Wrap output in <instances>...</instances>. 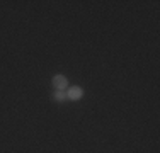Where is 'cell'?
<instances>
[{"label":"cell","mask_w":160,"mask_h":153,"mask_svg":"<svg viewBox=\"0 0 160 153\" xmlns=\"http://www.w3.org/2000/svg\"><path fill=\"white\" fill-rule=\"evenodd\" d=\"M51 83H53V87H55L56 90H67L68 78H67V76H63V75H55V76H53V80H51Z\"/></svg>","instance_id":"6da1fadb"},{"label":"cell","mask_w":160,"mask_h":153,"mask_svg":"<svg viewBox=\"0 0 160 153\" xmlns=\"http://www.w3.org/2000/svg\"><path fill=\"white\" fill-rule=\"evenodd\" d=\"M83 97V89L82 87H70V89L67 90V99H70V101H78V99Z\"/></svg>","instance_id":"7a4b0ae2"},{"label":"cell","mask_w":160,"mask_h":153,"mask_svg":"<svg viewBox=\"0 0 160 153\" xmlns=\"http://www.w3.org/2000/svg\"><path fill=\"white\" fill-rule=\"evenodd\" d=\"M53 99H55L56 102H65L67 101V92L65 90H56L55 94H53Z\"/></svg>","instance_id":"3957f363"}]
</instances>
